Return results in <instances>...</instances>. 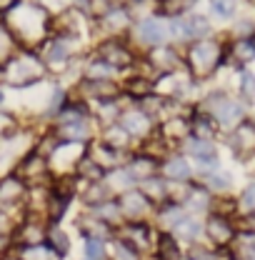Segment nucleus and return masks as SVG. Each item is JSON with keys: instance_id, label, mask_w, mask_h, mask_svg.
<instances>
[{"instance_id": "nucleus-1", "label": "nucleus", "mask_w": 255, "mask_h": 260, "mask_svg": "<svg viewBox=\"0 0 255 260\" xmlns=\"http://www.w3.org/2000/svg\"><path fill=\"white\" fill-rule=\"evenodd\" d=\"M135 40L148 48H160L168 40V28L158 18H140L135 25Z\"/></svg>"}, {"instance_id": "nucleus-2", "label": "nucleus", "mask_w": 255, "mask_h": 260, "mask_svg": "<svg viewBox=\"0 0 255 260\" xmlns=\"http://www.w3.org/2000/svg\"><path fill=\"white\" fill-rule=\"evenodd\" d=\"M220 58V48L213 40H198L190 48V65L195 73H210Z\"/></svg>"}, {"instance_id": "nucleus-3", "label": "nucleus", "mask_w": 255, "mask_h": 260, "mask_svg": "<svg viewBox=\"0 0 255 260\" xmlns=\"http://www.w3.org/2000/svg\"><path fill=\"white\" fill-rule=\"evenodd\" d=\"M185 150H188V155H193L200 165H215V162H218L215 148H213V143H210L208 138H198V135H193L190 140L185 143Z\"/></svg>"}, {"instance_id": "nucleus-4", "label": "nucleus", "mask_w": 255, "mask_h": 260, "mask_svg": "<svg viewBox=\"0 0 255 260\" xmlns=\"http://www.w3.org/2000/svg\"><path fill=\"white\" fill-rule=\"evenodd\" d=\"M118 123H120V125L133 135V138L145 135V133L150 130V118H148L143 110H130V113H123V115L118 118Z\"/></svg>"}, {"instance_id": "nucleus-5", "label": "nucleus", "mask_w": 255, "mask_h": 260, "mask_svg": "<svg viewBox=\"0 0 255 260\" xmlns=\"http://www.w3.org/2000/svg\"><path fill=\"white\" fill-rule=\"evenodd\" d=\"M148 195L143 193V190H130V193H125L123 198H120V203H118V208L123 210V213H128V215H133V218H138L140 213H145L148 210Z\"/></svg>"}, {"instance_id": "nucleus-6", "label": "nucleus", "mask_w": 255, "mask_h": 260, "mask_svg": "<svg viewBox=\"0 0 255 260\" xmlns=\"http://www.w3.org/2000/svg\"><path fill=\"white\" fill-rule=\"evenodd\" d=\"M163 175H165L168 180H188L193 175V168L185 158L173 155L170 160H165V165H163Z\"/></svg>"}, {"instance_id": "nucleus-7", "label": "nucleus", "mask_w": 255, "mask_h": 260, "mask_svg": "<svg viewBox=\"0 0 255 260\" xmlns=\"http://www.w3.org/2000/svg\"><path fill=\"white\" fill-rule=\"evenodd\" d=\"M213 115H215L220 123H233V120H238V118L243 115V108H240L238 103H233V100H220V105L213 108Z\"/></svg>"}, {"instance_id": "nucleus-8", "label": "nucleus", "mask_w": 255, "mask_h": 260, "mask_svg": "<svg viewBox=\"0 0 255 260\" xmlns=\"http://www.w3.org/2000/svg\"><path fill=\"white\" fill-rule=\"evenodd\" d=\"M208 233H210V238L218 240V243H228V240L233 238V230L228 225V220L220 218V215H215V218L208 220Z\"/></svg>"}, {"instance_id": "nucleus-9", "label": "nucleus", "mask_w": 255, "mask_h": 260, "mask_svg": "<svg viewBox=\"0 0 255 260\" xmlns=\"http://www.w3.org/2000/svg\"><path fill=\"white\" fill-rule=\"evenodd\" d=\"M20 198V180L15 178H5L0 183V203H13Z\"/></svg>"}, {"instance_id": "nucleus-10", "label": "nucleus", "mask_w": 255, "mask_h": 260, "mask_svg": "<svg viewBox=\"0 0 255 260\" xmlns=\"http://www.w3.org/2000/svg\"><path fill=\"white\" fill-rule=\"evenodd\" d=\"M155 55H160V60L158 58H153V63H155L158 70H173L175 65L180 63V60H178V55H175L170 48H160V50H155Z\"/></svg>"}, {"instance_id": "nucleus-11", "label": "nucleus", "mask_w": 255, "mask_h": 260, "mask_svg": "<svg viewBox=\"0 0 255 260\" xmlns=\"http://www.w3.org/2000/svg\"><path fill=\"white\" fill-rule=\"evenodd\" d=\"M210 8L218 18H230L238 10V0H210Z\"/></svg>"}, {"instance_id": "nucleus-12", "label": "nucleus", "mask_w": 255, "mask_h": 260, "mask_svg": "<svg viewBox=\"0 0 255 260\" xmlns=\"http://www.w3.org/2000/svg\"><path fill=\"white\" fill-rule=\"evenodd\" d=\"M235 145L238 148H253L255 145V128L253 125H243L235 133Z\"/></svg>"}, {"instance_id": "nucleus-13", "label": "nucleus", "mask_w": 255, "mask_h": 260, "mask_svg": "<svg viewBox=\"0 0 255 260\" xmlns=\"http://www.w3.org/2000/svg\"><path fill=\"white\" fill-rule=\"evenodd\" d=\"M175 233H180L183 238H190V240H193V238H195V235L200 233V225H198L195 220H188V218H183V220H180V223L175 225Z\"/></svg>"}, {"instance_id": "nucleus-14", "label": "nucleus", "mask_w": 255, "mask_h": 260, "mask_svg": "<svg viewBox=\"0 0 255 260\" xmlns=\"http://www.w3.org/2000/svg\"><path fill=\"white\" fill-rule=\"evenodd\" d=\"M205 183H208L210 188H218V190L230 188V178H228V173H210V175H205Z\"/></svg>"}, {"instance_id": "nucleus-15", "label": "nucleus", "mask_w": 255, "mask_h": 260, "mask_svg": "<svg viewBox=\"0 0 255 260\" xmlns=\"http://www.w3.org/2000/svg\"><path fill=\"white\" fill-rule=\"evenodd\" d=\"M88 260H103V255H105V250H103V243L100 240H95V238H88Z\"/></svg>"}, {"instance_id": "nucleus-16", "label": "nucleus", "mask_w": 255, "mask_h": 260, "mask_svg": "<svg viewBox=\"0 0 255 260\" xmlns=\"http://www.w3.org/2000/svg\"><path fill=\"white\" fill-rule=\"evenodd\" d=\"M240 88H243V93H245V95H255V78H253V73H243V78H240Z\"/></svg>"}, {"instance_id": "nucleus-17", "label": "nucleus", "mask_w": 255, "mask_h": 260, "mask_svg": "<svg viewBox=\"0 0 255 260\" xmlns=\"http://www.w3.org/2000/svg\"><path fill=\"white\" fill-rule=\"evenodd\" d=\"M243 205L250 208V210L255 208V183H250V185L245 188V193H243Z\"/></svg>"}, {"instance_id": "nucleus-18", "label": "nucleus", "mask_w": 255, "mask_h": 260, "mask_svg": "<svg viewBox=\"0 0 255 260\" xmlns=\"http://www.w3.org/2000/svg\"><path fill=\"white\" fill-rule=\"evenodd\" d=\"M190 260H215V255L205 248H193L190 250Z\"/></svg>"}, {"instance_id": "nucleus-19", "label": "nucleus", "mask_w": 255, "mask_h": 260, "mask_svg": "<svg viewBox=\"0 0 255 260\" xmlns=\"http://www.w3.org/2000/svg\"><path fill=\"white\" fill-rule=\"evenodd\" d=\"M8 48H10V35L5 30H0V58L8 55Z\"/></svg>"}, {"instance_id": "nucleus-20", "label": "nucleus", "mask_w": 255, "mask_h": 260, "mask_svg": "<svg viewBox=\"0 0 255 260\" xmlns=\"http://www.w3.org/2000/svg\"><path fill=\"white\" fill-rule=\"evenodd\" d=\"M253 48H255V40H253Z\"/></svg>"}]
</instances>
